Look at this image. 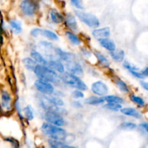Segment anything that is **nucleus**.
<instances>
[{
	"instance_id": "obj_1",
	"label": "nucleus",
	"mask_w": 148,
	"mask_h": 148,
	"mask_svg": "<svg viewBox=\"0 0 148 148\" xmlns=\"http://www.w3.org/2000/svg\"><path fill=\"white\" fill-rule=\"evenodd\" d=\"M33 72L39 79L50 83L59 84L62 81L57 72L46 65L37 64Z\"/></svg>"
},
{
	"instance_id": "obj_2",
	"label": "nucleus",
	"mask_w": 148,
	"mask_h": 148,
	"mask_svg": "<svg viewBox=\"0 0 148 148\" xmlns=\"http://www.w3.org/2000/svg\"><path fill=\"white\" fill-rule=\"evenodd\" d=\"M41 130L44 134L52 140L65 141L68 137V133L64 129L47 122L42 124Z\"/></svg>"
},
{
	"instance_id": "obj_3",
	"label": "nucleus",
	"mask_w": 148,
	"mask_h": 148,
	"mask_svg": "<svg viewBox=\"0 0 148 148\" xmlns=\"http://www.w3.org/2000/svg\"><path fill=\"white\" fill-rule=\"evenodd\" d=\"M60 79L64 83L75 89L80 90H86L87 86L77 75H73L71 72H64L61 74Z\"/></svg>"
},
{
	"instance_id": "obj_4",
	"label": "nucleus",
	"mask_w": 148,
	"mask_h": 148,
	"mask_svg": "<svg viewBox=\"0 0 148 148\" xmlns=\"http://www.w3.org/2000/svg\"><path fill=\"white\" fill-rule=\"evenodd\" d=\"M75 16L81 20L82 23L88 25L91 28H97L100 26V20L94 14L91 13L85 12L81 10H75Z\"/></svg>"
},
{
	"instance_id": "obj_5",
	"label": "nucleus",
	"mask_w": 148,
	"mask_h": 148,
	"mask_svg": "<svg viewBox=\"0 0 148 148\" xmlns=\"http://www.w3.org/2000/svg\"><path fill=\"white\" fill-rule=\"evenodd\" d=\"M44 119L46 122L58 127H62L65 124V120L61 114L52 111H46L44 114Z\"/></svg>"
},
{
	"instance_id": "obj_6",
	"label": "nucleus",
	"mask_w": 148,
	"mask_h": 148,
	"mask_svg": "<svg viewBox=\"0 0 148 148\" xmlns=\"http://www.w3.org/2000/svg\"><path fill=\"white\" fill-rule=\"evenodd\" d=\"M34 86L36 89L44 95H52L55 92V88L52 83L42 79H37L34 82Z\"/></svg>"
},
{
	"instance_id": "obj_7",
	"label": "nucleus",
	"mask_w": 148,
	"mask_h": 148,
	"mask_svg": "<svg viewBox=\"0 0 148 148\" xmlns=\"http://www.w3.org/2000/svg\"><path fill=\"white\" fill-rule=\"evenodd\" d=\"M0 108L2 111H10L12 109V98L8 91L1 90L0 93Z\"/></svg>"
},
{
	"instance_id": "obj_8",
	"label": "nucleus",
	"mask_w": 148,
	"mask_h": 148,
	"mask_svg": "<svg viewBox=\"0 0 148 148\" xmlns=\"http://www.w3.org/2000/svg\"><path fill=\"white\" fill-rule=\"evenodd\" d=\"M22 12L26 16H32L36 11V5L32 0H22L20 4Z\"/></svg>"
},
{
	"instance_id": "obj_9",
	"label": "nucleus",
	"mask_w": 148,
	"mask_h": 148,
	"mask_svg": "<svg viewBox=\"0 0 148 148\" xmlns=\"http://www.w3.org/2000/svg\"><path fill=\"white\" fill-rule=\"evenodd\" d=\"M91 90L93 93L99 96H105L108 92V88L104 82L97 81L91 85Z\"/></svg>"
},
{
	"instance_id": "obj_10",
	"label": "nucleus",
	"mask_w": 148,
	"mask_h": 148,
	"mask_svg": "<svg viewBox=\"0 0 148 148\" xmlns=\"http://www.w3.org/2000/svg\"><path fill=\"white\" fill-rule=\"evenodd\" d=\"M65 67L66 68L68 72L73 74V75H77V76L83 75V73H84L82 66L75 59L65 62Z\"/></svg>"
},
{
	"instance_id": "obj_11",
	"label": "nucleus",
	"mask_w": 148,
	"mask_h": 148,
	"mask_svg": "<svg viewBox=\"0 0 148 148\" xmlns=\"http://www.w3.org/2000/svg\"><path fill=\"white\" fill-rule=\"evenodd\" d=\"M46 66L55 70V72H57L60 74L65 72V65L60 61L57 60L56 59L47 60V65Z\"/></svg>"
},
{
	"instance_id": "obj_12",
	"label": "nucleus",
	"mask_w": 148,
	"mask_h": 148,
	"mask_svg": "<svg viewBox=\"0 0 148 148\" xmlns=\"http://www.w3.org/2000/svg\"><path fill=\"white\" fill-rule=\"evenodd\" d=\"M110 29L109 27H104L102 28H96L93 30L92 35L96 39L100 40L102 38H106L110 36Z\"/></svg>"
},
{
	"instance_id": "obj_13",
	"label": "nucleus",
	"mask_w": 148,
	"mask_h": 148,
	"mask_svg": "<svg viewBox=\"0 0 148 148\" xmlns=\"http://www.w3.org/2000/svg\"><path fill=\"white\" fill-rule=\"evenodd\" d=\"M55 53H56L57 56L61 60L63 61V62H65L75 59V55L73 54L71 52L64 51H62V49H60L59 48L55 49Z\"/></svg>"
},
{
	"instance_id": "obj_14",
	"label": "nucleus",
	"mask_w": 148,
	"mask_h": 148,
	"mask_svg": "<svg viewBox=\"0 0 148 148\" xmlns=\"http://www.w3.org/2000/svg\"><path fill=\"white\" fill-rule=\"evenodd\" d=\"M65 22L66 26L72 31H76L78 30V24H77V22L75 20V17H74L73 14H66L65 18Z\"/></svg>"
},
{
	"instance_id": "obj_15",
	"label": "nucleus",
	"mask_w": 148,
	"mask_h": 148,
	"mask_svg": "<svg viewBox=\"0 0 148 148\" xmlns=\"http://www.w3.org/2000/svg\"><path fill=\"white\" fill-rule=\"evenodd\" d=\"M120 112L124 115L128 116L133 117L136 119L142 118V114L139 111L133 108H122L120 109Z\"/></svg>"
},
{
	"instance_id": "obj_16",
	"label": "nucleus",
	"mask_w": 148,
	"mask_h": 148,
	"mask_svg": "<svg viewBox=\"0 0 148 148\" xmlns=\"http://www.w3.org/2000/svg\"><path fill=\"white\" fill-rule=\"evenodd\" d=\"M99 42H100V44L101 45V46H102L103 48H104L106 50L109 51L110 52L113 51L115 49V43L111 39H109L108 38L100 39V40H99Z\"/></svg>"
},
{
	"instance_id": "obj_17",
	"label": "nucleus",
	"mask_w": 148,
	"mask_h": 148,
	"mask_svg": "<svg viewBox=\"0 0 148 148\" xmlns=\"http://www.w3.org/2000/svg\"><path fill=\"white\" fill-rule=\"evenodd\" d=\"M48 144L50 148H76L74 146L65 144V143H63V141H59V140H52V139H49L48 140Z\"/></svg>"
},
{
	"instance_id": "obj_18",
	"label": "nucleus",
	"mask_w": 148,
	"mask_h": 148,
	"mask_svg": "<svg viewBox=\"0 0 148 148\" xmlns=\"http://www.w3.org/2000/svg\"><path fill=\"white\" fill-rule=\"evenodd\" d=\"M30 56L38 64L46 65V66L47 65V60L45 59V58L39 52L36 51H32L30 53Z\"/></svg>"
},
{
	"instance_id": "obj_19",
	"label": "nucleus",
	"mask_w": 148,
	"mask_h": 148,
	"mask_svg": "<svg viewBox=\"0 0 148 148\" xmlns=\"http://www.w3.org/2000/svg\"><path fill=\"white\" fill-rule=\"evenodd\" d=\"M110 56H111L112 59L115 61V62H121L124 59L125 53L121 49H115L113 51L110 52Z\"/></svg>"
},
{
	"instance_id": "obj_20",
	"label": "nucleus",
	"mask_w": 148,
	"mask_h": 148,
	"mask_svg": "<svg viewBox=\"0 0 148 148\" xmlns=\"http://www.w3.org/2000/svg\"><path fill=\"white\" fill-rule=\"evenodd\" d=\"M104 102H105V100H104V98H103V97L91 96L85 100V103L91 106L100 105V104L103 103Z\"/></svg>"
},
{
	"instance_id": "obj_21",
	"label": "nucleus",
	"mask_w": 148,
	"mask_h": 148,
	"mask_svg": "<svg viewBox=\"0 0 148 148\" xmlns=\"http://www.w3.org/2000/svg\"><path fill=\"white\" fill-rule=\"evenodd\" d=\"M50 17L52 19V22L56 24H59L63 22L64 17L57 10H52L50 11Z\"/></svg>"
},
{
	"instance_id": "obj_22",
	"label": "nucleus",
	"mask_w": 148,
	"mask_h": 148,
	"mask_svg": "<svg viewBox=\"0 0 148 148\" xmlns=\"http://www.w3.org/2000/svg\"><path fill=\"white\" fill-rule=\"evenodd\" d=\"M22 62H23V64L25 66V67L30 71L34 70L35 67H36V65H37V63H36L32 58H25V59H23Z\"/></svg>"
},
{
	"instance_id": "obj_23",
	"label": "nucleus",
	"mask_w": 148,
	"mask_h": 148,
	"mask_svg": "<svg viewBox=\"0 0 148 148\" xmlns=\"http://www.w3.org/2000/svg\"><path fill=\"white\" fill-rule=\"evenodd\" d=\"M104 100L107 103H114L122 104L124 103V100L122 98L116 95H105Z\"/></svg>"
},
{
	"instance_id": "obj_24",
	"label": "nucleus",
	"mask_w": 148,
	"mask_h": 148,
	"mask_svg": "<svg viewBox=\"0 0 148 148\" xmlns=\"http://www.w3.org/2000/svg\"><path fill=\"white\" fill-rule=\"evenodd\" d=\"M94 55L96 56L97 59H98L99 62L103 66H105V67H108L110 66V62H109L108 59L104 56V55L102 54L100 52H94Z\"/></svg>"
},
{
	"instance_id": "obj_25",
	"label": "nucleus",
	"mask_w": 148,
	"mask_h": 148,
	"mask_svg": "<svg viewBox=\"0 0 148 148\" xmlns=\"http://www.w3.org/2000/svg\"><path fill=\"white\" fill-rule=\"evenodd\" d=\"M10 25L11 27L12 30L15 32V33H19L21 32L22 30V26L21 23L16 20H10Z\"/></svg>"
},
{
	"instance_id": "obj_26",
	"label": "nucleus",
	"mask_w": 148,
	"mask_h": 148,
	"mask_svg": "<svg viewBox=\"0 0 148 148\" xmlns=\"http://www.w3.org/2000/svg\"><path fill=\"white\" fill-rule=\"evenodd\" d=\"M23 113L24 116L29 121H31L33 119V117H34V114H33V108L30 106H27L25 107L23 109Z\"/></svg>"
},
{
	"instance_id": "obj_27",
	"label": "nucleus",
	"mask_w": 148,
	"mask_h": 148,
	"mask_svg": "<svg viewBox=\"0 0 148 148\" xmlns=\"http://www.w3.org/2000/svg\"><path fill=\"white\" fill-rule=\"evenodd\" d=\"M66 36L68 37V40L74 45H79L81 43V40H80L79 38L76 36L75 34H74L73 33L70 31L66 32Z\"/></svg>"
},
{
	"instance_id": "obj_28",
	"label": "nucleus",
	"mask_w": 148,
	"mask_h": 148,
	"mask_svg": "<svg viewBox=\"0 0 148 148\" xmlns=\"http://www.w3.org/2000/svg\"><path fill=\"white\" fill-rule=\"evenodd\" d=\"M41 35L44 36V37H46V38L49 39V40H58L57 35L55 33H54L53 31H52V30H42Z\"/></svg>"
},
{
	"instance_id": "obj_29",
	"label": "nucleus",
	"mask_w": 148,
	"mask_h": 148,
	"mask_svg": "<svg viewBox=\"0 0 148 148\" xmlns=\"http://www.w3.org/2000/svg\"><path fill=\"white\" fill-rule=\"evenodd\" d=\"M115 84L117 85L118 88H119L120 90H121L122 92H129V89L128 85H126V83L125 82H123L122 79H115Z\"/></svg>"
},
{
	"instance_id": "obj_30",
	"label": "nucleus",
	"mask_w": 148,
	"mask_h": 148,
	"mask_svg": "<svg viewBox=\"0 0 148 148\" xmlns=\"http://www.w3.org/2000/svg\"><path fill=\"white\" fill-rule=\"evenodd\" d=\"M104 107L106 109L112 111H120V109L122 108L121 104L114 103H107L104 106Z\"/></svg>"
},
{
	"instance_id": "obj_31",
	"label": "nucleus",
	"mask_w": 148,
	"mask_h": 148,
	"mask_svg": "<svg viewBox=\"0 0 148 148\" xmlns=\"http://www.w3.org/2000/svg\"><path fill=\"white\" fill-rule=\"evenodd\" d=\"M47 98L51 102V103H52L53 105L59 107L64 105V101L58 96H47Z\"/></svg>"
},
{
	"instance_id": "obj_32",
	"label": "nucleus",
	"mask_w": 148,
	"mask_h": 148,
	"mask_svg": "<svg viewBox=\"0 0 148 148\" xmlns=\"http://www.w3.org/2000/svg\"><path fill=\"white\" fill-rule=\"evenodd\" d=\"M130 99L132 102H133L135 104L139 106H144L145 105V101L141 97L137 96V95H135L133 94V95H131Z\"/></svg>"
},
{
	"instance_id": "obj_33",
	"label": "nucleus",
	"mask_w": 148,
	"mask_h": 148,
	"mask_svg": "<svg viewBox=\"0 0 148 148\" xmlns=\"http://www.w3.org/2000/svg\"><path fill=\"white\" fill-rule=\"evenodd\" d=\"M39 46H40L41 49L42 50H46V51L49 52H51L52 51H53L54 49L53 46H52V43L47 41H44H44H41L40 43H39Z\"/></svg>"
},
{
	"instance_id": "obj_34",
	"label": "nucleus",
	"mask_w": 148,
	"mask_h": 148,
	"mask_svg": "<svg viewBox=\"0 0 148 148\" xmlns=\"http://www.w3.org/2000/svg\"><path fill=\"white\" fill-rule=\"evenodd\" d=\"M122 130H133L136 127V124L133 122H123L120 125Z\"/></svg>"
},
{
	"instance_id": "obj_35",
	"label": "nucleus",
	"mask_w": 148,
	"mask_h": 148,
	"mask_svg": "<svg viewBox=\"0 0 148 148\" xmlns=\"http://www.w3.org/2000/svg\"><path fill=\"white\" fill-rule=\"evenodd\" d=\"M123 66H124L126 69H127L130 72V71H139V69L138 67H136V66H134L133 64H131L130 62H129L128 61H125L123 62Z\"/></svg>"
},
{
	"instance_id": "obj_36",
	"label": "nucleus",
	"mask_w": 148,
	"mask_h": 148,
	"mask_svg": "<svg viewBox=\"0 0 148 148\" xmlns=\"http://www.w3.org/2000/svg\"><path fill=\"white\" fill-rule=\"evenodd\" d=\"M71 96L72 98H75V99H78V98H83L84 97V94L83 93L82 91H81L80 90H75L72 92L71 93Z\"/></svg>"
},
{
	"instance_id": "obj_37",
	"label": "nucleus",
	"mask_w": 148,
	"mask_h": 148,
	"mask_svg": "<svg viewBox=\"0 0 148 148\" xmlns=\"http://www.w3.org/2000/svg\"><path fill=\"white\" fill-rule=\"evenodd\" d=\"M71 3L74 7H76L78 10H83L84 8L83 5L82 0H71Z\"/></svg>"
},
{
	"instance_id": "obj_38",
	"label": "nucleus",
	"mask_w": 148,
	"mask_h": 148,
	"mask_svg": "<svg viewBox=\"0 0 148 148\" xmlns=\"http://www.w3.org/2000/svg\"><path fill=\"white\" fill-rule=\"evenodd\" d=\"M130 73L135 77L139 78V79H143L145 77L143 74L142 73V72H139V71H130Z\"/></svg>"
},
{
	"instance_id": "obj_39",
	"label": "nucleus",
	"mask_w": 148,
	"mask_h": 148,
	"mask_svg": "<svg viewBox=\"0 0 148 148\" xmlns=\"http://www.w3.org/2000/svg\"><path fill=\"white\" fill-rule=\"evenodd\" d=\"M41 29L36 27V28H33V30L30 31V35H31L32 36H33V37H37L39 35H41Z\"/></svg>"
},
{
	"instance_id": "obj_40",
	"label": "nucleus",
	"mask_w": 148,
	"mask_h": 148,
	"mask_svg": "<svg viewBox=\"0 0 148 148\" xmlns=\"http://www.w3.org/2000/svg\"><path fill=\"white\" fill-rule=\"evenodd\" d=\"M71 106L75 108H82L83 107V105L81 104V103L79 102V101H73V102H71Z\"/></svg>"
},
{
	"instance_id": "obj_41",
	"label": "nucleus",
	"mask_w": 148,
	"mask_h": 148,
	"mask_svg": "<svg viewBox=\"0 0 148 148\" xmlns=\"http://www.w3.org/2000/svg\"><path fill=\"white\" fill-rule=\"evenodd\" d=\"M140 84L144 89L148 91V82H145V81H144V80H142V81H140Z\"/></svg>"
},
{
	"instance_id": "obj_42",
	"label": "nucleus",
	"mask_w": 148,
	"mask_h": 148,
	"mask_svg": "<svg viewBox=\"0 0 148 148\" xmlns=\"http://www.w3.org/2000/svg\"><path fill=\"white\" fill-rule=\"evenodd\" d=\"M140 126L144 129V130H145V131L147 132L148 133V123H147V122L142 123V124H140Z\"/></svg>"
},
{
	"instance_id": "obj_43",
	"label": "nucleus",
	"mask_w": 148,
	"mask_h": 148,
	"mask_svg": "<svg viewBox=\"0 0 148 148\" xmlns=\"http://www.w3.org/2000/svg\"><path fill=\"white\" fill-rule=\"evenodd\" d=\"M142 73L143 74L144 76L147 77H148V66H147V67H145L144 69H142Z\"/></svg>"
},
{
	"instance_id": "obj_44",
	"label": "nucleus",
	"mask_w": 148,
	"mask_h": 148,
	"mask_svg": "<svg viewBox=\"0 0 148 148\" xmlns=\"http://www.w3.org/2000/svg\"><path fill=\"white\" fill-rule=\"evenodd\" d=\"M1 112V108H0V113Z\"/></svg>"
}]
</instances>
